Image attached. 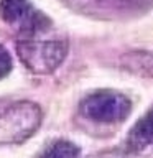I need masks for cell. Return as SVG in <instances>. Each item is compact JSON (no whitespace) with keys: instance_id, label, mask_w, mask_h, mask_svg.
Here are the masks:
<instances>
[{"instance_id":"cell-1","label":"cell","mask_w":153,"mask_h":158,"mask_svg":"<svg viewBox=\"0 0 153 158\" xmlns=\"http://www.w3.org/2000/svg\"><path fill=\"white\" fill-rule=\"evenodd\" d=\"M49 30L51 22L46 20L38 27L20 33L17 53L22 63L31 73H53L68 54V41L59 36H51Z\"/></svg>"},{"instance_id":"cell-2","label":"cell","mask_w":153,"mask_h":158,"mask_svg":"<svg viewBox=\"0 0 153 158\" xmlns=\"http://www.w3.org/2000/svg\"><path fill=\"white\" fill-rule=\"evenodd\" d=\"M41 125V109L33 102H15L0 109V143H20Z\"/></svg>"},{"instance_id":"cell-3","label":"cell","mask_w":153,"mask_h":158,"mask_svg":"<svg viewBox=\"0 0 153 158\" xmlns=\"http://www.w3.org/2000/svg\"><path fill=\"white\" fill-rule=\"evenodd\" d=\"M81 112L92 122L118 123L130 115L132 102L125 94L115 91L92 92L81 102Z\"/></svg>"},{"instance_id":"cell-4","label":"cell","mask_w":153,"mask_h":158,"mask_svg":"<svg viewBox=\"0 0 153 158\" xmlns=\"http://www.w3.org/2000/svg\"><path fill=\"white\" fill-rule=\"evenodd\" d=\"M0 18L8 25H18L20 33L46 20L43 13L33 10L27 0H0Z\"/></svg>"},{"instance_id":"cell-5","label":"cell","mask_w":153,"mask_h":158,"mask_svg":"<svg viewBox=\"0 0 153 158\" xmlns=\"http://www.w3.org/2000/svg\"><path fill=\"white\" fill-rule=\"evenodd\" d=\"M128 143L133 148L153 145V109H150L130 130Z\"/></svg>"},{"instance_id":"cell-6","label":"cell","mask_w":153,"mask_h":158,"mask_svg":"<svg viewBox=\"0 0 153 158\" xmlns=\"http://www.w3.org/2000/svg\"><path fill=\"white\" fill-rule=\"evenodd\" d=\"M81 150L77 145L68 140H56L44 150L39 158H77Z\"/></svg>"},{"instance_id":"cell-7","label":"cell","mask_w":153,"mask_h":158,"mask_svg":"<svg viewBox=\"0 0 153 158\" xmlns=\"http://www.w3.org/2000/svg\"><path fill=\"white\" fill-rule=\"evenodd\" d=\"M12 68H13L12 56H10V53L5 49V46L0 44V79L7 76V74L12 71Z\"/></svg>"}]
</instances>
